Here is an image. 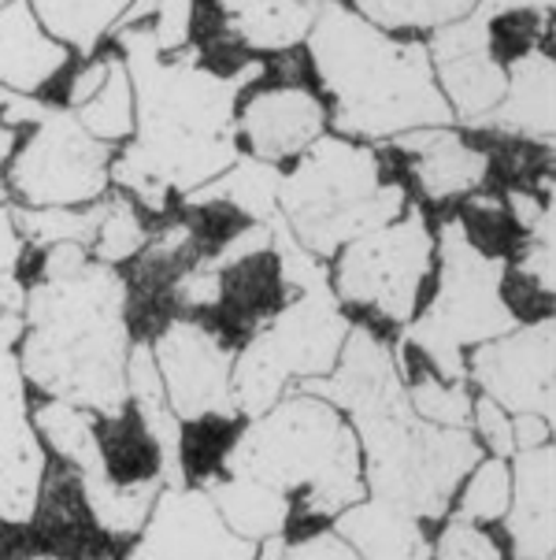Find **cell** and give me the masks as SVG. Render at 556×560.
I'll list each match as a JSON object with an SVG mask.
<instances>
[{"mask_svg": "<svg viewBox=\"0 0 556 560\" xmlns=\"http://www.w3.org/2000/svg\"><path fill=\"white\" fill-rule=\"evenodd\" d=\"M119 45L134 85V141L108 175L159 212L167 194H193L238 160V93L260 79L263 63L215 74L197 52L164 60L149 26L119 31Z\"/></svg>", "mask_w": 556, "mask_h": 560, "instance_id": "obj_1", "label": "cell"}, {"mask_svg": "<svg viewBox=\"0 0 556 560\" xmlns=\"http://www.w3.org/2000/svg\"><path fill=\"white\" fill-rule=\"evenodd\" d=\"M300 390L323 397L353 427L367 493L412 512L416 520L446 516L452 493L483 460V445L468 427L419 420L404 394L398 357L360 323L348 327L331 375L308 378Z\"/></svg>", "mask_w": 556, "mask_h": 560, "instance_id": "obj_2", "label": "cell"}, {"mask_svg": "<svg viewBox=\"0 0 556 560\" xmlns=\"http://www.w3.org/2000/svg\"><path fill=\"white\" fill-rule=\"evenodd\" d=\"M127 282L111 264H86L68 279L26 290L19 368L45 397L71 401L100 420L127 412Z\"/></svg>", "mask_w": 556, "mask_h": 560, "instance_id": "obj_3", "label": "cell"}, {"mask_svg": "<svg viewBox=\"0 0 556 560\" xmlns=\"http://www.w3.org/2000/svg\"><path fill=\"white\" fill-rule=\"evenodd\" d=\"M308 52L327 97L334 101L338 135L379 141L452 122L427 45L398 42L348 12L342 0L316 4Z\"/></svg>", "mask_w": 556, "mask_h": 560, "instance_id": "obj_4", "label": "cell"}, {"mask_svg": "<svg viewBox=\"0 0 556 560\" xmlns=\"http://www.w3.org/2000/svg\"><path fill=\"white\" fill-rule=\"evenodd\" d=\"M220 476L257 479L294 501L312 520H334L364 498V460L353 427L316 394H282L263 416L249 420L223 450Z\"/></svg>", "mask_w": 556, "mask_h": 560, "instance_id": "obj_5", "label": "cell"}, {"mask_svg": "<svg viewBox=\"0 0 556 560\" xmlns=\"http://www.w3.org/2000/svg\"><path fill=\"white\" fill-rule=\"evenodd\" d=\"M404 208V186L386 183L379 156L348 138L312 141L279 186V215L319 260H331L360 234L393 223Z\"/></svg>", "mask_w": 556, "mask_h": 560, "instance_id": "obj_6", "label": "cell"}, {"mask_svg": "<svg viewBox=\"0 0 556 560\" xmlns=\"http://www.w3.org/2000/svg\"><path fill=\"white\" fill-rule=\"evenodd\" d=\"M438 290L423 316L404 323V346L435 368L446 383L468 378V346H483L516 327L512 301L505 298L508 264L471 242L464 220H449L438 242Z\"/></svg>", "mask_w": 556, "mask_h": 560, "instance_id": "obj_7", "label": "cell"}, {"mask_svg": "<svg viewBox=\"0 0 556 560\" xmlns=\"http://www.w3.org/2000/svg\"><path fill=\"white\" fill-rule=\"evenodd\" d=\"M348 327L353 323L345 319L342 301L334 298L331 287L297 293L234 357L230 394L238 416L257 420L275 401H282L289 383L331 375Z\"/></svg>", "mask_w": 556, "mask_h": 560, "instance_id": "obj_8", "label": "cell"}, {"mask_svg": "<svg viewBox=\"0 0 556 560\" xmlns=\"http://www.w3.org/2000/svg\"><path fill=\"white\" fill-rule=\"evenodd\" d=\"M435 264V234L419 208H404L393 223L367 231L338 253L331 290L342 305L371 308L404 327L419 312V290Z\"/></svg>", "mask_w": 556, "mask_h": 560, "instance_id": "obj_9", "label": "cell"}, {"mask_svg": "<svg viewBox=\"0 0 556 560\" xmlns=\"http://www.w3.org/2000/svg\"><path fill=\"white\" fill-rule=\"evenodd\" d=\"M108 141L86 135L71 108H49L8 167V186L23 208H82L108 194Z\"/></svg>", "mask_w": 556, "mask_h": 560, "instance_id": "obj_10", "label": "cell"}, {"mask_svg": "<svg viewBox=\"0 0 556 560\" xmlns=\"http://www.w3.org/2000/svg\"><path fill=\"white\" fill-rule=\"evenodd\" d=\"M167 405L182 423L241 420L230 394L234 349L220 330L197 319H171L149 341Z\"/></svg>", "mask_w": 556, "mask_h": 560, "instance_id": "obj_11", "label": "cell"}, {"mask_svg": "<svg viewBox=\"0 0 556 560\" xmlns=\"http://www.w3.org/2000/svg\"><path fill=\"white\" fill-rule=\"evenodd\" d=\"M19 338H23V312H4L0 316V520L8 527L31 524L45 490V450L26 401Z\"/></svg>", "mask_w": 556, "mask_h": 560, "instance_id": "obj_12", "label": "cell"}, {"mask_svg": "<svg viewBox=\"0 0 556 560\" xmlns=\"http://www.w3.org/2000/svg\"><path fill=\"white\" fill-rule=\"evenodd\" d=\"M553 357H556V323L553 316H545L539 323L512 327L508 335L475 346V353L468 357V375L505 412L512 416L534 412L553 423L556 412Z\"/></svg>", "mask_w": 556, "mask_h": 560, "instance_id": "obj_13", "label": "cell"}, {"mask_svg": "<svg viewBox=\"0 0 556 560\" xmlns=\"http://www.w3.org/2000/svg\"><path fill=\"white\" fill-rule=\"evenodd\" d=\"M122 560H257V542L234 535L212 498L193 487H164Z\"/></svg>", "mask_w": 556, "mask_h": 560, "instance_id": "obj_14", "label": "cell"}, {"mask_svg": "<svg viewBox=\"0 0 556 560\" xmlns=\"http://www.w3.org/2000/svg\"><path fill=\"white\" fill-rule=\"evenodd\" d=\"M435 63V82L446 97L452 119L478 122L486 112H494L505 97V63L494 56V34L489 19L471 12L457 23L438 26L427 45Z\"/></svg>", "mask_w": 556, "mask_h": 560, "instance_id": "obj_15", "label": "cell"}, {"mask_svg": "<svg viewBox=\"0 0 556 560\" xmlns=\"http://www.w3.org/2000/svg\"><path fill=\"white\" fill-rule=\"evenodd\" d=\"M234 127L249 141L252 156L279 164V160L300 156L312 141L323 138L327 112L305 85H275L245 104Z\"/></svg>", "mask_w": 556, "mask_h": 560, "instance_id": "obj_16", "label": "cell"}, {"mask_svg": "<svg viewBox=\"0 0 556 560\" xmlns=\"http://www.w3.org/2000/svg\"><path fill=\"white\" fill-rule=\"evenodd\" d=\"M512 498L505 509V527L516 560H553V512H556V453L553 442L512 453Z\"/></svg>", "mask_w": 556, "mask_h": 560, "instance_id": "obj_17", "label": "cell"}, {"mask_svg": "<svg viewBox=\"0 0 556 560\" xmlns=\"http://www.w3.org/2000/svg\"><path fill=\"white\" fill-rule=\"evenodd\" d=\"M393 149L409 153L412 175L430 201H449L478 189L489 175V156L483 149L468 145L457 130L446 127H423L393 138Z\"/></svg>", "mask_w": 556, "mask_h": 560, "instance_id": "obj_18", "label": "cell"}, {"mask_svg": "<svg viewBox=\"0 0 556 560\" xmlns=\"http://www.w3.org/2000/svg\"><path fill=\"white\" fill-rule=\"evenodd\" d=\"M505 74L508 85L501 104L494 112H486L475 127L553 145V101H556L553 56L542 49H527L508 63Z\"/></svg>", "mask_w": 556, "mask_h": 560, "instance_id": "obj_19", "label": "cell"}, {"mask_svg": "<svg viewBox=\"0 0 556 560\" xmlns=\"http://www.w3.org/2000/svg\"><path fill=\"white\" fill-rule=\"evenodd\" d=\"M334 530L360 560H430L435 553L427 530L412 512L371 498V493L338 512Z\"/></svg>", "mask_w": 556, "mask_h": 560, "instance_id": "obj_20", "label": "cell"}, {"mask_svg": "<svg viewBox=\"0 0 556 560\" xmlns=\"http://www.w3.org/2000/svg\"><path fill=\"white\" fill-rule=\"evenodd\" d=\"M68 63V49L52 42L34 19L26 0L0 8V90L37 93Z\"/></svg>", "mask_w": 556, "mask_h": 560, "instance_id": "obj_21", "label": "cell"}, {"mask_svg": "<svg viewBox=\"0 0 556 560\" xmlns=\"http://www.w3.org/2000/svg\"><path fill=\"white\" fill-rule=\"evenodd\" d=\"M319 0H220L223 26L241 45L260 52H286L305 42Z\"/></svg>", "mask_w": 556, "mask_h": 560, "instance_id": "obj_22", "label": "cell"}, {"mask_svg": "<svg viewBox=\"0 0 556 560\" xmlns=\"http://www.w3.org/2000/svg\"><path fill=\"white\" fill-rule=\"evenodd\" d=\"M204 493L212 498L215 512L223 516V524L234 535L249 538V542H263V538H275L289 527L294 516V501L275 487H263L257 479L241 476H215Z\"/></svg>", "mask_w": 556, "mask_h": 560, "instance_id": "obj_23", "label": "cell"}, {"mask_svg": "<svg viewBox=\"0 0 556 560\" xmlns=\"http://www.w3.org/2000/svg\"><path fill=\"white\" fill-rule=\"evenodd\" d=\"M164 479H138V482H116L108 471L79 476V498L93 527L108 538H134L145 527L153 512Z\"/></svg>", "mask_w": 556, "mask_h": 560, "instance_id": "obj_24", "label": "cell"}, {"mask_svg": "<svg viewBox=\"0 0 556 560\" xmlns=\"http://www.w3.org/2000/svg\"><path fill=\"white\" fill-rule=\"evenodd\" d=\"M279 186L282 171L279 164L257 156H238L223 175H215L212 183L186 194V205L204 208V205H234L241 215H249L252 223H268L279 212Z\"/></svg>", "mask_w": 556, "mask_h": 560, "instance_id": "obj_25", "label": "cell"}, {"mask_svg": "<svg viewBox=\"0 0 556 560\" xmlns=\"http://www.w3.org/2000/svg\"><path fill=\"white\" fill-rule=\"evenodd\" d=\"M34 431H37V439L63 460V468H71L74 476L108 471L105 450H100L97 416L86 412V408L45 397V401L34 408Z\"/></svg>", "mask_w": 556, "mask_h": 560, "instance_id": "obj_26", "label": "cell"}, {"mask_svg": "<svg viewBox=\"0 0 556 560\" xmlns=\"http://www.w3.org/2000/svg\"><path fill=\"white\" fill-rule=\"evenodd\" d=\"M26 4L52 42H60L63 49L74 45L82 56H90L116 31L134 0H26Z\"/></svg>", "mask_w": 556, "mask_h": 560, "instance_id": "obj_27", "label": "cell"}, {"mask_svg": "<svg viewBox=\"0 0 556 560\" xmlns=\"http://www.w3.org/2000/svg\"><path fill=\"white\" fill-rule=\"evenodd\" d=\"M74 119L82 122V130L93 135L97 141H122L127 135H134V85H130L127 63L111 60L108 63V79L93 97L74 108Z\"/></svg>", "mask_w": 556, "mask_h": 560, "instance_id": "obj_28", "label": "cell"}, {"mask_svg": "<svg viewBox=\"0 0 556 560\" xmlns=\"http://www.w3.org/2000/svg\"><path fill=\"white\" fill-rule=\"evenodd\" d=\"M356 15L379 31H438L475 12L478 0H353Z\"/></svg>", "mask_w": 556, "mask_h": 560, "instance_id": "obj_29", "label": "cell"}, {"mask_svg": "<svg viewBox=\"0 0 556 560\" xmlns=\"http://www.w3.org/2000/svg\"><path fill=\"white\" fill-rule=\"evenodd\" d=\"M100 212H105V197L90 208H12L23 242H34L42 249L63 242L93 245L100 226Z\"/></svg>", "mask_w": 556, "mask_h": 560, "instance_id": "obj_30", "label": "cell"}, {"mask_svg": "<svg viewBox=\"0 0 556 560\" xmlns=\"http://www.w3.org/2000/svg\"><path fill=\"white\" fill-rule=\"evenodd\" d=\"M508 498H512V471L505 457H483L468 471V482L460 490L457 512L452 520H468V524H494L505 516Z\"/></svg>", "mask_w": 556, "mask_h": 560, "instance_id": "obj_31", "label": "cell"}, {"mask_svg": "<svg viewBox=\"0 0 556 560\" xmlns=\"http://www.w3.org/2000/svg\"><path fill=\"white\" fill-rule=\"evenodd\" d=\"M149 231L145 223L138 220L134 205L127 197H105V212H100V226L97 238H93V256L97 264H111L116 268L119 260H130L145 249Z\"/></svg>", "mask_w": 556, "mask_h": 560, "instance_id": "obj_32", "label": "cell"}, {"mask_svg": "<svg viewBox=\"0 0 556 560\" xmlns=\"http://www.w3.org/2000/svg\"><path fill=\"white\" fill-rule=\"evenodd\" d=\"M430 560H505V557L494 538L483 530V524L452 520V524L441 527V538L435 542Z\"/></svg>", "mask_w": 556, "mask_h": 560, "instance_id": "obj_33", "label": "cell"}, {"mask_svg": "<svg viewBox=\"0 0 556 560\" xmlns=\"http://www.w3.org/2000/svg\"><path fill=\"white\" fill-rule=\"evenodd\" d=\"M471 423H475V439L478 445H486L489 457H512L516 439H512V412H505L497 401L489 397H471Z\"/></svg>", "mask_w": 556, "mask_h": 560, "instance_id": "obj_34", "label": "cell"}, {"mask_svg": "<svg viewBox=\"0 0 556 560\" xmlns=\"http://www.w3.org/2000/svg\"><path fill=\"white\" fill-rule=\"evenodd\" d=\"M193 26V0H156L153 4V37L159 52H178L190 42Z\"/></svg>", "mask_w": 556, "mask_h": 560, "instance_id": "obj_35", "label": "cell"}, {"mask_svg": "<svg viewBox=\"0 0 556 560\" xmlns=\"http://www.w3.org/2000/svg\"><path fill=\"white\" fill-rule=\"evenodd\" d=\"M175 301L178 308H215L223 301V271L209 268V264H193L175 279Z\"/></svg>", "mask_w": 556, "mask_h": 560, "instance_id": "obj_36", "label": "cell"}, {"mask_svg": "<svg viewBox=\"0 0 556 560\" xmlns=\"http://www.w3.org/2000/svg\"><path fill=\"white\" fill-rule=\"evenodd\" d=\"M260 253H271V223H249L241 234H234V238L215 256H209L204 264L226 275L230 268H241L245 260H252V256H260Z\"/></svg>", "mask_w": 556, "mask_h": 560, "instance_id": "obj_37", "label": "cell"}, {"mask_svg": "<svg viewBox=\"0 0 556 560\" xmlns=\"http://www.w3.org/2000/svg\"><path fill=\"white\" fill-rule=\"evenodd\" d=\"M282 560H360V557L353 553V546L338 530H316V535L300 538V542H286Z\"/></svg>", "mask_w": 556, "mask_h": 560, "instance_id": "obj_38", "label": "cell"}, {"mask_svg": "<svg viewBox=\"0 0 556 560\" xmlns=\"http://www.w3.org/2000/svg\"><path fill=\"white\" fill-rule=\"evenodd\" d=\"M516 275L531 282L539 293H545V298H553V245L527 242L520 264H516Z\"/></svg>", "mask_w": 556, "mask_h": 560, "instance_id": "obj_39", "label": "cell"}, {"mask_svg": "<svg viewBox=\"0 0 556 560\" xmlns=\"http://www.w3.org/2000/svg\"><path fill=\"white\" fill-rule=\"evenodd\" d=\"M52 104L31 97V93H15V90H0V119L4 127H37L45 116H49Z\"/></svg>", "mask_w": 556, "mask_h": 560, "instance_id": "obj_40", "label": "cell"}, {"mask_svg": "<svg viewBox=\"0 0 556 560\" xmlns=\"http://www.w3.org/2000/svg\"><path fill=\"white\" fill-rule=\"evenodd\" d=\"M90 264V253L86 245H49L45 249V260H42V279H68V275L82 271Z\"/></svg>", "mask_w": 556, "mask_h": 560, "instance_id": "obj_41", "label": "cell"}, {"mask_svg": "<svg viewBox=\"0 0 556 560\" xmlns=\"http://www.w3.org/2000/svg\"><path fill=\"white\" fill-rule=\"evenodd\" d=\"M23 260V234L15 226L12 205H0V275H15Z\"/></svg>", "mask_w": 556, "mask_h": 560, "instance_id": "obj_42", "label": "cell"}, {"mask_svg": "<svg viewBox=\"0 0 556 560\" xmlns=\"http://www.w3.org/2000/svg\"><path fill=\"white\" fill-rule=\"evenodd\" d=\"M549 431H553V423H549V420H542V416H534V412H520V416H512L516 453H520V450H534V445H545V442H553V439H549Z\"/></svg>", "mask_w": 556, "mask_h": 560, "instance_id": "obj_43", "label": "cell"}, {"mask_svg": "<svg viewBox=\"0 0 556 560\" xmlns=\"http://www.w3.org/2000/svg\"><path fill=\"white\" fill-rule=\"evenodd\" d=\"M475 12L483 19H501V15H516V12H539V15H549L553 12V0H478Z\"/></svg>", "mask_w": 556, "mask_h": 560, "instance_id": "obj_44", "label": "cell"}, {"mask_svg": "<svg viewBox=\"0 0 556 560\" xmlns=\"http://www.w3.org/2000/svg\"><path fill=\"white\" fill-rule=\"evenodd\" d=\"M108 63H111V60L86 63V68L74 74V85H71V93H68L74 108H82V104H86V101L93 97V93H97L100 85H105V79H108Z\"/></svg>", "mask_w": 556, "mask_h": 560, "instance_id": "obj_45", "label": "cell"}, {"mask_svg": "<svg viewBox=\"0 0 556 560\" xmlns=\"http://www.w3.org/2000/svg\"><path fill=\"white\" fill-rule=\"evenodd\" d=\"M26 290L15 282V275H0V316L4 312H23Z\"/></svg>", "mask_w": 556, "mask_h": 560, "instance_id": "obj_46", "label": "cell"}, {"mask_svg": "<svg viewBox=\"0 0 556 560\" xmlns=\"http://www.w3.org/2000/svg\"><path fill=\"white\" fill-rule=\"evenodd\" d=\"M12 153H15V130L0 122V164H8Z\"/></svg>", "mask_w": 556, "mask_h": 560, "instance_id": "obj_47", "label": "cell"}, {"mask_svg": "<svg viewBox=\"0 0 556 560\" xmlns=\"http://www.w3.org/2000/svg\"><path fill=\"white\" fill-rule=\"evenodd\" d=\"M12 560H60V557H52V553H26V557H12Z\"/></svg>", "mask_w": 556, "mask_h": 560, "instance_id": "obj_48", "label": "cell"}, {"mask_svg": "<svg viewBox=\"0 0 556 560\" xmlns=\"http://www.w3.org/2000/svg\"><path fill=\"white\" fill-rule=\"evenodd\" d=\"M4 4H8V0H0V8H4Z\"/></svg>", "mask_w": 556, "mask_h": 560, "instance_id": "obj_49", "label": "cell"}]
</instances>
